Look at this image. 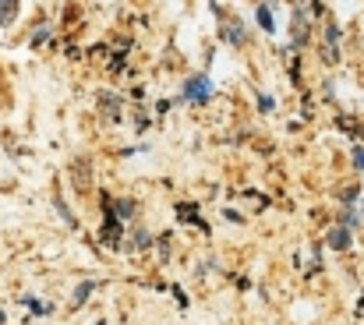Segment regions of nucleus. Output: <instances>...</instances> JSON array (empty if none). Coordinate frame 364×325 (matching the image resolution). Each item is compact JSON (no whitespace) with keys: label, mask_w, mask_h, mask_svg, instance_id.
<instances>
[{"label":"nucleus","mask_w":364,"mask_h":325,"mask_svg":"<svg viewBox=\"0 0 364 325\" xmlns=\"http://www.w3.org/2000/svg\"><path fill=\"white\" fill-rule=\"evenodd\" d=\"M212 96V82H209V75H195V78H188V85H184V99L188 103H205Z\"/></svg>","instance_id":"obj_1"},{"label":"nucleus","mask_w":364,"mask_h":325,"mask_svg":"<svg viewBox=\"0 0 364 325\" xmlns=\"http://www.w3.org/2000/svg\"><path fill=\"white\" fill-rule=\"evenodd\" d=\"M336 43H339V29H336V25H329V29H325V50H322V57H325V61H336V57H339Z\"/></svg>","instance_id":"obj_2"},{"label":"nucleus","mask_w":364,"mask_h":325,"mask_svg":"<svg viewBox=\"0 0 364 325\" xmlns=\"http://www.w3.org/2000/svg\"><path fill=\"white\" fill-rule=\"evenodd\" d=\"M71 180L78 184V191L89 188V159H75V166H71Z\"/></svg>","instance_id":"obj_3"},{"label":"nucleus","mask_w":364,"mask_h":325,"mask_svg":"<svg viewBox=\"0 0 364 325\" xmlns=\"http://www.w3.org/2000/svg\"><path fill=\"white\" fill-rule=\"evenodd\" d=\"M110 209V216H117V219H131L135 216V202H128V198H117V202H107Z\"/></svg>","instance_id":"obj_4"},{"label":"nucleus","mask_w":364,"mask_h":325,"mask_svg":"<svg viewBox=\"0 0 364 325\" xmlns=\"http://www.w3.org/2000/svg\"><path fill=\"white\" fill-rule=\"evenodd\" d=\"M329 247H336V251H346V247H350V230H346V226H336V230H329Z\"/></svg>","instance_id":"obj_5"},{"label":"nucleus","mask_w":364,"mask_h":325,"mask_svg":"<svg viewBox=\"0 0 364 325\" xmlns=\"http://www.w3.org/2000/svg\"><path fill=\"white\" fill-rule=\"evenodd\" d=\"M99 110H103V114H107L110 121H117V114H121V99L107 92V96H99Z\"/></svg>","instance_id":"obj_6"},{"label":"nucleus","mask_w":364,"mask_h":325,"mask_svg":"<svg viewBox=\"0 0 364 325\" xmlns=\"http://www.w3.org/2000/svg\"><path fill=\"white\" fill-rule=\"evenodd\" d=\"M103 240H110V244H117V240H121V219H117V216H110V212H107V226H103Z\"/></svg>","instance_id":"obj_7"},{"label":"nucleus","mask_w":364,"mask_h":325,"mask_svg":"<svg viewBox=\"0 0 364 325\" xmlns=\"http://www.w3.org/2000/svg\"><path fill=\"white\" fill-rule=\"evenodd\" d=\"M177 216H181V219H184V223H188V219H191V223H198V226H202V230H205V223H202V219H198V205H177Z\"/></svg>","instance_id":"obj_8"},{"label":"nucleus","mask_w":364,"mask_h":325,"mask_svg":"<svg viewBox=\"0 0 364 325\" xmlns=\"http://www.w3.org/2000/svg\"><path fill=\"white\" fill-rule=\"evenodd\" d=\"M96 290V283L92 279H85V283H78V290H75V304H85V297Z\"/></svg>","instance_id":"obj_9"},{"label":"nucleus","mask_w":364,"mask_h":325,"mask_svg":"<svg viewBox=\"0 0 364 325\" xmlns=\"http://www.w3.org/2000/svg\"><path fill=\"white\" fill-rule=\"evenodd\" d=\"M258 25H262L265 32H272V29H276V22H272V15H269V8H265V4L258 8Z\"/></svg>","instance_id":"obj_10"},{"label":"nucleus","mask_w":364,"mask_h":325,"mask_svg":"<svg viewBox=\"0 0 364 325\" xmlns=\"http://www.w3.org/2000/svg\"><path fill=\"white\" fill-rule=\"evenodd\" d=\"M25 307H32L36 314H43V311H50V304H40L36 297H25Z\"/></svg>","instance_id":"obj_11"},{"label":"nucleus","mask_w":364,"mask_h":325,"mask_svg":"<svg viewBox=\"0 0 364 325\" xmlns=\"http://www.w3.org/2000/svg\"><path fill=\"white\" fill-rule=\"evenodd\" d=\"M353 166H357V170H364V149H360V145L353 149Z\"/></svg>","instance_id":"obj_12"},{"label":"nucleus","mask_w":364,"mask_h":325,"mask_svg":"<svg viewBox=\"0 0 364 325\" xmlns=\"http://www.w3.org/2000/svg\"><path fill=\"white\" fill-rule=\"evenodd\" d=\"M258 106H262V110H272L276 103H272V96H262V99H258Z\"/></svg>","instance_id":"obj_13"},{"label":"nucleus","mask_w":364,"mask_h":325,"mask_svg":"<svg viewBox=\"0 0 364 325\" xmlns=\"http://www.w3.org/2000/svg\"><path fill=\"white\" fill-rule=\"evenodd\" d=\"M0 325H4V311H0Z\"/></svg>","instance_id":"obj_14"},{"label":"nucleus","mask_w":364,"mask_h":325,"mask_svg":"<svg viewBox=\"0 0 364 325\" xmlns=\"http://www.w3.org/2000/svg\"><path fill=\"white\" fill-rule=\"evenodd\" d=\"M99 325H107V321H99Z\"/></svg>","instance_id":"obj_15"}]
</instances>
